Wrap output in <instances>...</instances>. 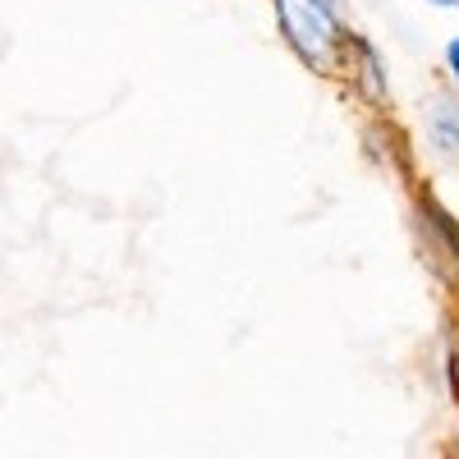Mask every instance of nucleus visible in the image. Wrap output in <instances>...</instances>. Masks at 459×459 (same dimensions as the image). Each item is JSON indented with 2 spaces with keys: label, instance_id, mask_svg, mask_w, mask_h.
<instances>
[{
  "label": "nucleus",
  "instance_id": "obj_1",
  "mask_svg": "<svg viewBox=\"0 0 459 459\" xmlns=\"http://www.w3.org/2000/svg\"><path fill=\"white\" fill-rule=\"evenodd\" d=\"M276 14L299 60L313 69H331L335 47H340V23L326 0H276Z\"/></svg>",
  "mask_w": 459,
  "mask_h": 459
},
{
  "label": "nucleus",
  "instance_id": "obj_2",
  "mask_svg": "<svg viewBox=\"0 0 459 459\" xmlns=\"http://www.w3.org/2000/svg\"><path fill=\"white\" fill-rule=\"evenodd\" d=\"M428 125H432V143H437L441 152H455V147H459V106H455V101L437 97Z\"/></svg>",
  "mask_w": 459,
  "mask_h": 459
},
{
  "label": "nucleus",
  "instance_id": "obj_3",
  "mask_svg": "<svg viewBox=\"0 0 459 459\" xmlns=\"http://www.w3.org/2000/svg\"><path fill=\"white\" fill-rule=\"evenodd\" d=\"M446 60H450V69H455V79H459V37L450 42V51H446Z\"/></svg>",
  "mask_w": 459,
  "mask_h": 459
},
{
  "label": "nucleus",
  "instance_id": "obj_4",
  "mask_svg": "<svg viewBox=\"0 0 459 459\" xmlns=\"http://www.w3.org/2000/svg\"><path fill=\"white\" fill-rule=\"evenodd\" d=\"M432 5H459V0H432Z\"/></svg>",
  "mask_w": 459,
  "mask_h": 459
}]
</instances>
